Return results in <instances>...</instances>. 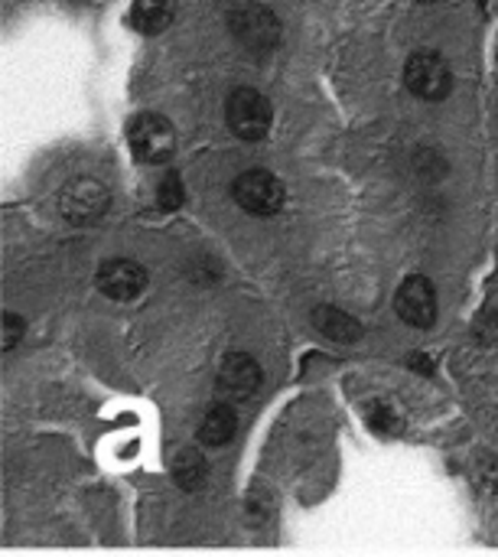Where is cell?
Wrapping results in <instances>:
<instances>
[{"mask_svg":"<svg viewBox=\"0 0 498 557\" xmlns=\"http://www.w3.org/2000/svg\"><path fill=\"white\" fill-rule=\"evenodd\" d=\"M235 437H238V408L228 401H215L199 421V431H196L199 447L219 450V447H228Z\"/></svg>","mask_w":498,"mask_h":557,"instance_id":"cell-11","label":"cell"},{"mask_svg":"<svg viewBox=\"0 0 498 557\" xmlns=\"http://www.w3.org/2000/svg\"><path fill=\"white\" fill-rule=\"evenodd\" d=\"M395 313L414 330H434L437 317H440V300H437L434 281L424 274L404 277L401 287L395 290Z\"/></svg>","mask_w":498,"mask_h":557,"instance_id":"cell-2","label":"cell"},{"mask_svg":"<svg viewBox=\"0 0 498 557\" xmlns=\"http://www.w3.org/2000/svg\"><path fill=\"white\" fill-rule=\"evenodd\" d=\"M176 0H134L130 7V23L140 33H163L173 23Z\"/></svg>","mask_w":498,"mask_h":557,"instance_id":"cell-13","label":"cell"},{"mask_svg":"<svg viewBox=\"0 0 498 557\" xmlns=\"http://www.w3.org/2000/svg\"><path fill=\"white\" fill-rule=\"evenodd\" d=\"M310 323H313V330H316L323 339H329V343H336V346H352V343L362 339V323H359L352 313H346V310H339V307H333V304L313 307V310H310Z\"/></svg>","mask_w":498,"mask_h":557,"instance_id":"cell-10","label":"cell"},{"mask_svg":"<svg viewBox=\"0 0 498 557\" xmlns=\"http://www.w3.org/2000/svg\"><path fill=\"white\" fill-rule=\"evenodd\" d=\"M232 29L235 36L254 49V52H264V49H274L277 46V36H281V26L277 20L264 10V7H245L232 16Z\"/></svg>","mask_w":498,"mask_h":557,"instance_id":"cell-9","label":"cell"},{"mask_svg":"<svg viewBox=\"0 0 498 557\" xmlns=\"http://www.w3.org/2000/svg\"><path fill=\"white\" fill-rule=\"evenodd\" d=\"M408 366H411L414 372H421L424 379H431V375L437 372V362H434L431 356H424V352H414V356L408 359Z\"/></svg>","mask_w":498,"mask_h":557,"instance_id":"cell-18","label":"cell"},{"mask_svg":"<svg viewBox=\"0 0 498 557\" xmlns=\"http://www.w3.org/2000/svg\"><path fill=\"white\" fill-rule=\"evenodd\" d=\"M173 480H176V486L186 490V493L202 490L206 480H209V463H206L202 450H196V447L179 450L176 460H173Z\"/></svg>","mask_w":498,"mask_h":557,"instance_id":"cell-12","label":"cell"},{"mask_svg":"<svg viewBox=\"0 0 498 557\" xmlns=\"http://www.w3.org/2000/svg\"><path fill=\"white\" fill-rule=\"evenodd\" d=\"M108 206H111V193L95 176L72 180L62 189V196H59V209H62L65 222H72V225H91V222H98L108 212Z\"/></svg>","mask_w":498,"mask_h":557,"instance_id":"cell-7","label":"cell"},{"mask_svg":"<svg viewBox=\"0 0 498 557\" xmlns=\"http://www.w3.org/2000/svg\"><path fill=\"white\" fill-rule=\"evenodd\" d=\"M404 82L408 88L424 98V101H444L453 88V72L447 65V59L440 52H414L404 65Z\"/></svg>","mask_w":498,"mask_h":557,"instance_id":"cell-6","label":"cell"},{"mask_svg":"<svg viewBox=\"0 0 498 557\" xmlns=\"http://www.w3.org/2000/svg\"><path fill=\"white\" fill-rule=\"evenodd\" d=\"M365 424L378 437H401L404 428H408L404 418H401V411L391 401H382V398H375V401L365 405Z\"/></svg>","mask_w":498,"mask_h":557,"instance_id":"cell-14","label":"cell"},{"mask_svg":"<svg viewBox=\"0 0 498 557\" xmlns=\"http://www.w3.org/2000/svg\"><path fill=\"white\" fill-rule=\"evenodd\" d=\"M261 385H264V372H261V362L251 352L232 349V352L222 356L219 372H215V395H219V401L245 405V401H251L261 392Z\"/></svg>","mask_w":498,"mask_h":557,"instance_id":"cell-1","label":"cell"},{"mask_svg":"<svg viewBox=\"0 0 498 557\" xmlns=\"http://www.w3.org/2000/svg\"><path fill=\"white\" fill-rule=\"evenodd\" d=\"M232 196L248 215L267 219L284 209V183L271 170H245L232 183Z\"/></svg>","mask_w":498,"mask_h":557,"instance_id":"cell-5","label":"cell"},{"mask_svg":"<svg viewBox=\"0 0 498 557\" xmlns=\"http://www.w3.org/2000/svg\"><path fill=\"white\" fill-rule=\"evenodd\" d=\"M130 150L140 163H166L176 153V131L163 114H137L130 121Z\"/></svg>","mask_w":498,"mask_h":557,"instance_id":"cell-4","label":"cell"},{"mask_svg":"<svg viewBox=\"0 0 498 557\" xmlns=\"http://www.w3.org/2000/svg\"><path fill=\"white\" fill-rule=\"evenodd\" d=\"M20 339H23V317H16V313H3V336H0V346H3V356H10L16 346H20Z\"/></svg>","mask_w":498,"mask_h":557,"instance_id":"cell-17","label":"cell"},{"mask_svg":"<svg viewBox=\"0 0 498 557\" xmlns=\"http://www.w3.org/2000/svg\"><path fill=\"white\" fill-rule=\"evenodd\" d=\"M225 121L235 137L261 140L271 131V101L258 88H235L225 104Z\"/></svg>","mask_w":498,"mask_h":557,"instance_id":"cell-3","label":"cell"},{"mask_svg":"<svg viewBox=\"0 0 498 557\" xmlns=\"http://www.w3.org/2000/svg\"><path fill=\"white\" fill-rule=\"evenodd\" d=\"M147 268L134 258H111L98 268L95 284L114 304H130L147 290Z\"/></svg>","mask_w":498,"mask_h":557,"instance_id":"cell-8","label":"cell"},{"mask_svg":"<svg viewBox=\"0 0 498 557\" xmlns=\"http://www.w3.org/2000/svg\"><path fill=\"white\" fill-rule=\"evenodd\" d=\"M157 202H160V209H166V212H173V209H179V206L186 202V189H183V180H179L176 173H166V176H163V183H160V189H157Z\"/></svg>","mask_w":498,"mask_h":557,"instance_id":"cell-16","label":"cell"},{"mask_svg":"<svg viewBox=\"0 0 498 557\" xmlns=\"http://www.w3.org/2000/svg\"><path fill=\"white\" fill-rule=\"evenodd\" d=\"M496 264H498V255H496Z\"/></svg>","mask_w":498,"mask_h":557,"instance_id":"cell-19","label":"cell"},{"mask_svg":"<svg viewBox=\"0 0 498 557\" xmlns=\"http://www.w3.org/2000/svg\"><path fill=\"white\" fill-rule=\"evenodd\" d=\"M473 336L483 349H496L498 352V310H483L476 320H473Z\"/></svg>","mask_w":498,"mask_h":557,"instance_id":"cell-15","label":"cell"}]
</instances>
